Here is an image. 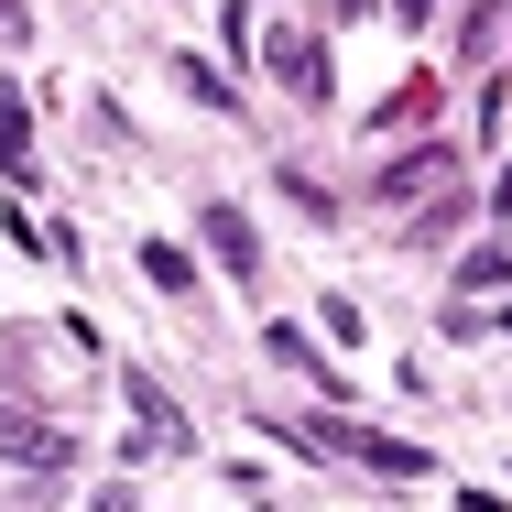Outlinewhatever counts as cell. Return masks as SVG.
Segmentation results:
<instances>
[{"label": "cell", "mask_w": 512, "mask_h": 512, "mask_svg": "<svg viewBox=\"0 0 512 512\" xmlns=\"http://www.w3.org/2000/svg\"><path fill=\"white\" fill-rule=\"evenodd\" d=\"M458 284H512V251H502V240H491V251H469V262H458Z\"/></svg>", "instance_id": "9"}, {"label": "cell", "mask_w": 512, "mask_h": 512, "mask_svg": "<svg viewBox=\"0 0 512 512\" xmlns=\"http://www.w3.org/2000/svg\"><path fill=\"white\" fill-rule=\"evenodd\" d=\"M175 88H197L207 109H229V99H240V88H229V77H218V66H197V55H175Z\"/></svg>", "instance_id": "7"}, {"label": "cell", "mask_w": 512, "mask_h": 512, "mask_svg": "<svg viewBox=\"0 0 512 512\" xmlns=\"http://www.w3.org/2000/svg\"><path fill=\"white\" fill-rule=\"evenodd\" d=\"M0 458H11V469H77V436H55L44 414L0 404Z\"/></svg>", "instance_id": "2"}, {"label": "cell", "mask_w": 512, "mask_h": 512, "mask_svg": "<svg viewBox=\"0 0 512 512\" xmlns=\"http://www.w3.org/2000/svg\"><path fill=\"white\" fill-rule=\"evenodd\" d=\"M491 207H502V218H512V164H502V186H491Z\"/></svg>", "instance_id": "11"}, {"label": "cell", "mask_w": 512, "mask_h": 512, "mask_svg": "<svg viewBox=\"0 0 512 512\" xmlns=\"http://www.w3.org/2000/svg\"><path fill=\"white\" fill-rule=\"evenodd\" d=\"M262 349L284 360V371H316V349H306V327H262Z\"/></svg>", "instance_id": "8"}, {"label": "cell", "mask_w": 512, "mask_h": 512, "mask_svg": "<svg viewBox=\"0 0 512 512\" xmlns=\"http://www.w3.org/2000/svg\"><path fill=\"white\" fill-rule=\"evenodd\" d=\"M197 229H207V251H218L229 273H251V284H262V240H251V218H240L229 197H207V218H197Z\"/></svg>", "instance_id": "3"}, {"label": "cell", "mask_w": 512, "mask_h": 512, "mask_svg": "<svg viewBox=\"0 0 512 512\" xmlns=\"http://www.w3.org/2000/svg\"><path fill=\"white\" fill-rule=\"evenodd\" d=\"M0 33H22V11H11V0H0Z\"/></svg>", "instance_id": "12"}, {"label": "cell", "mask_w": 512, "mask_h": 512, "mask_svg": "<svg viewBox=\"0 0 512 512\" xmlns=\"http://www.w3.org/2000/svg\"><path fill=\"white\" fill-rule=\"evenodd\" d=\"M22 142H33V109L0 88V175H22Z\"/></svg>", "instance_id": "6"}, {"label": "cell", "mask_w": 512, "mask_h": 512, "mask_svg": "<svg viewBox=\"0 0 512 512\" xmlns=\"http://www.w3.org/2000/svg\"><path fill=\"white\" fill-rule=\"evenodd\" d=\"M142 273H153V295H186V284H197V262H186L175 240H142Z\"/></svg>", "instance_id": "5"}, {"label": "cell", "mask_w": 512, "mask_h": 512, "mask_svg": "<svg viewBox=\"0 0 512 512\" xmlns=\"http://www.w3.org/2000/svg\"><path fill=\"white\" fill-rule=\"evenodd\" d=\"M393 22H404V33H425V22H436V0H393Z\"/></svg>", "instance_id": "10"}, {"label": "cell", "mask_w": 512, "mask_h": 512, "mask_svg": "<svg viewBox=\"0 0 512 512\" xmlns=\"http://www.w3.org/2000/svg\"><path fill=\"white\" fill-rule=\"evenodd\" d=\"M251 55H262V66L295 88V99H327V44H316V33H295V22H262V33H251Z\"/></svg>", "instance_id": "1"}, {"label": "cell", "mask_w": 512, "mask_h": 512, "mask_svg": "<svg viewBox=\"0 0 512 512\" xmlns=\"http://www.w3.org/2000/svg\"><path fill=\"white\" fill-rule=\"evenodd\" d=\"M425 186H447V153H404V164H393L371 197H382V207H404V197H425Z\"/></svg>", "instance_id": "4"}]
</instances>
